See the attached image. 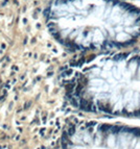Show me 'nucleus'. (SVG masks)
<instances>
[{
  "mask_svg": "<svg viewBox=\"0 0 140 149\" xmlns=\"http://www.w3.org/2000/svg\"><path fill=\"white\" fill-rule=\"evenodd\" d=\"M46 17L52 35L74 49H121L140 39V8L119 0H57Z\"/></svg>",
  "mask_w": 140,
  "mask_h": 149,
  "instance_id": "nucleus-1",
  "label": "nucleus"
},
{
  "mask_svg": "<svg viewBox=\"0 0 140 149\" xmlns=\"http://www.w3.org/2000/svg\"><path fill=\"white\" fill-rule=\"evenodd\" d=\"M79 109L140 120V53L117 54L75 74L67 86Z\"/></svg>",
  "mask_w": 140,
  "mask_h": 149,
  "instance_id": "nucleus-2",
  "label": "nucleus"
},
{
  "mask_svg": "<svg viewBox=\"0 0 140 149\" xmlns=\"http://www.w3.org/2000/svg\"><path fill=\"white\" fill-rule=\"evenodd\" d=\"M85 127L97 139L103 149H140V123L118 122L96 125L90 122Z\"/></svg>",
  "mask_w": 140,
  "mask_h": 149,
  "instance_id": "nucleus-3",
  "label": "nucleus"
}]
</instances>
